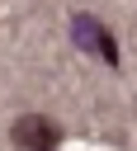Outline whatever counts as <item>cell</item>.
Returning a JSON list of instances; mask_svg holds the SVG:
<instances>
[{
    "label": "cell",
    "instance_id": "1",
    "mask_svg": "<svg viewBox=\"0 0 137 151\" xmlns=\"http://www.w3.org/2000/svg\"><path fill=\"white\" fill-rule=\"evenodd\" d=\"M71 38H76V47H85V52H94L99 61L118 66V42H113V33H109L99 19H90V14H76V24H71Z\"/></svg>",
    "mask_w": 137,
    "mask_h": 151
},
{
    "label": "cell",
    "instance_id": "2",
    "mask_svg": "<svg viewBox=\"0 0 137 151\" xmlns=\"http://www.w3.org/2000/svg\"><path fill=\"white\" fill-rule=\"evenodd\" d=\"M14 146H24V151H52L57 146V127L47 123V118H19L14 123Z\"/></svg>",
    "mask_w": 137,
    "mask_h": 151
}]
</instances>
